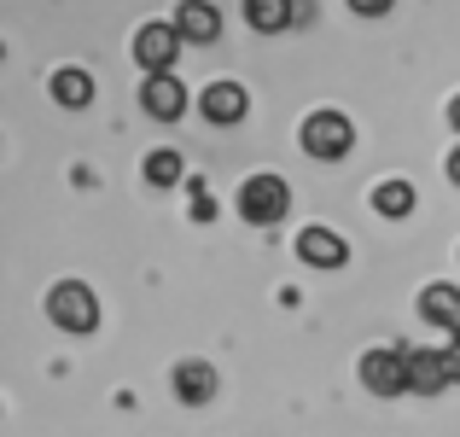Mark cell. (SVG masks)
Returning <instances> with one entry per match:
<instances>
[{
    "mask_svg": "<svg viewBox=\"0 0 460 437\" xmlns=\"http://www.w3.org/2000/svg\"><path fill=\"white\" fill-rule=\"evenodd\" d=\"M449 373H455V385H460V344L449 350Z\"/></svg>",
    "mask_w": 460,
    "mask_h": 437,
    "instance_id": "cell-19",
    "label": "cell"
},
{
    "mask_svg": "<svg viewBox=\"0 0 460 437\" xmlns=\"http://www.w3.org/2000/svg\"><path fill=\"white\" fill-rule=\"evenodd\" d=\"M373 210L379 216H408L414 210V187H408V181H379V187H373Z\"/></svg>",
    "mask_w": 460,
    "mask_h": 437,
    "instance_id": "cell-15",
    "label": "cell"
},
{
    "mask_svg": "<svg viewBox=\"0 0 460 437\" xmlns=\"http://www.w3.org/2000/svg\"><path fill=\"white\" fill-rule=\"evenodd\" d=\"M297 257L309 263V269H344V257H349V245H344V234H332V227H304L297 234Z\"/></svg>",
    "mask_w": 460,
    "mask_h": 437,
    "instance_id": "cell-7",
    "label": "cell"
},
{
    "mask_svg": "<svg viewBox=\"0 0 460 437\" xmlns=\"http://www.w3.org/2000/svg\"><path fill=\"white\" fill-rule=\"evenodd\" d=\"M361 385H367L373 397L408 391V350H367V356H361Z\"/></svg>",
    "mask_w": 460,
    "mask_h": 437,
    "instance_id": "cell-5",
    "label": "cell"
},
{
    "mask_svg": "<svg viewBox=\"0 0 460 437\" xmlns=\"http://www.w3.org/2000/svg\"><path fill=\"white\" fill-rule=\"evenodd\" d=\"M356 146V129H349L344 111H314L304 123V152L309 157H344Z\"/></svg>",
    "mask_w": 460,
    "mask_h": 437,
    "instance_id": "cell-2",
    "label": "cell"
},
{
    "mask_svg": "<svg viewBox=\"0 0 460 437\" xmlns=\"http://www.w3.org/2000/svg\"><path fill=\"white\" fill-rule=\"evenodd\" d=\"M175 30L187 35V47H210L216 35H222V12H216L210 0H181L175 6Z\"/></svg>",
    "mask_w": 460,
    "mask_h": 437,
    "instance_id": "cell-9",
    "label": "cell"
},
{
    "mask_svg": "<svg viewBox=\"0 0 460 437\" xmlns=\"http://www.w3.org/2000/svg\"><path fill=\"white\" fill-rule=\"evenodd\" d=\"M47 315H53L65 333H88V326L100 321V303H93V291H88V286L65 281V286H53V298H47Z\"/></svg>",
    "mask_w": 460,
    "mask_h": 437,
    "instance_id": "cell-4",
    "label": "cell"
},
{
    "mask_svg": "<svg viewBox=\"0 0 460 437\" xmlns=\"http://www.w3.org/2000/svg\"><path fill=\"white\" fill-rule=\"evenodd\" d=\"M245 88L239 82H216V88H204V100H199V111L210 117V123H239L245 117Z\"/></svg>",
    "mask_w": 460,
    "mask_h": 437,
    "instance_id": "cell-10",
    "label": "cell"
},
{
    "mask_svg": "<svg viewBox=\"0 0 460 437\" xmlns=\"http://www.w3.org/2000/svg\"><path fill=\"white\" fill-rule=\"evenodd\" d=\"M297 6L304 0H245V23L262 35H280L286 23H297Z\"/></svg>",
    "mask_w": 460,
    "mask_h": 437,
    "instance_id": "cell-11",
    "label": "cell"
},
{
    "mask_svg": "<svg viewBox=\"0 0 460 437\" xmlns=\"http://www.w3.org/2000/svg\"><path fill=\"white\" fill-rule=\"evenodd\" d=\"M181 47H187V35L175 30V18H169V23H140V35H135V65L140 70H169L181 58Z\"/></svg>",
    "mask_w": 460,
    "mask_h": 437,
    "instance_id": "cell-3",
    "label": "cell"
},
{
    "mask_svg": "<svg viewBox=\"0 0 460 437\" xmlns=\"http://www.w3.org/2000/svg\"><path fill=\"white\" fill-rule=\"evenodd\" d=\"M175 397L181 403H210L216 397V373L204 368V361H181L175 368Z\"/></svg>",
    "mask_w": 460,
    "mask_h": 437,
    "instance_id": "cell-12",
    "label": "cell"
},
{
    "mask_svg": "<svg viewBox=\"0 0 460 437\" xmlns=\"http://www.w3.org/2000/svg\"><path fill=\"white\" fill-rule=\"evenodd\" d=\"M449 333H455V338H460V315H455V326H449Z\"/></svg>",
    "mask_w": 460,
    "mask_h": 437,
    "instance_id": "cell-21",
    "label": "cell"
},
{
    "mask_svg": "<svg viewBox=\"0 0 460 437\" xmlns=\"http://www.w3.org/2000/svg\"><path fill=\"white\" fill-rule=\"evenodd\" d=\"M286 210H292V187H286V175H251L245 187H239V216H245V222L274 227Z\"/></svg>",
    "mask_w": 460,
    "mask_h": 437,
    "instance_id": "cell-1",
    "label": "cell"
},
{
    "mask_svg": "<svg viewBox=\"0 0 460 437\" xmlns=\"http://www.w3.org/2000/svg\"><path fill=\"white\" fill-rule=\"evenodd\" d=\"M449 181H455V187H460V146H455V152H449Z\"/></svg>",
    "mask_w": 460,
    "mask_h": 437,
    "instance_id": "cell-18",
    "label": "cell"
},
{
    "mask_svg": "<svg viewBox=\"0 0 460 437\" xmlns=\"http://www.w3.org/2000/svg\"><path fill=\"white\" fill-rule=\"evenodd\" d=\"M396 0H349V12H361V18H385Z\"/></svg>",
    "mask_w": 460,
    "mask_h": 437,
    "instance_id": "cell-17",
    "label": "cell"
},
{
    "mask_svg": "<svg viewBox=\"0 0 460 437\" xmlns=\"http://www.w3.org/2000/svg\"><path fill=\"white\" fill-rule=\"evenodd\" d=\"M140 105L157 117V123H175L187 111V88H181L169 70H146V88H140Z\"/></svg>",
    "mask_w": 460,
    "mask_h": 437,
    "instance_id": "cell-6",
    "label": "cell"
},
{
    "mask_svg": "<svg viewBox=\"0 0 460 437\" xmlns=\"http://www.w3.org/2000/svg\"><path fill=\"white\" fill-rule=\"evenodd\" d=\"M420 315H426L431 326H455V315H460V291H455V286H431L426 298H420Z\"/></svg>",
    "mask_w": 460,
    "mask_h": 437,
    "instance_id": "cell-14",
    "label": "cell"
},
{
    "mask_svg": "<svg viewBox=\"0 0 460 437\" xmlns=\"http://www.w3.org/2000/svg\"><path fill=\"white\" fill-rule=\"evenodd\" d=\"M443 385H455V373H449V350H408V391H420V397H438Z\"/></svg>",
    "mask_w": 460,
    "mask_h": 437,
    "instance_id": "cell-8",
    "label": "cell"
},
{
    "mask_svg": "<svg viewBox=\"0 0 460 437\" xmlns=\"http://www.w3.org/2000/svg\"><path fill=\"white\" fill-rule=\"evenodd\" d=\"M53 100L70 105V111H82V105L93 100V76H88V70H58V76H53Z\"/></svg>",
    "mask_w": 460,
    "mask_h": 437,
    "instance_id": "cell-13",
    "label": "cell"
},
{
    "mask_svg": "<svg viewBox=\"0 0 460 437\" xmlns=\"http://www.w3.org/2000/svg\"><path fill=\"white\" fill-rule=\"evenodd\" d=\"M449 123L460 129V94H455V100H449Z\"/></svg>",
    "mask_w": 460,
    "mask_h": 437,
    "instance_id": "cell-20",
    "label": "cell"
},
{
    "mask_svg": "<svg viewBox=\"0 0 460 437\" xmlns=\"http://www.w3.org/2000/svg\"><path fill=\"white\" fill-rule=\"evenodd\" d=\"M146 181H152V187H175V181H181V157L175 152H152L146 157Z\"/></svg>",
    "mask_w": 460,
    "mask_h": 437,
    "instance_id": "cell-16",
    "label": "cell"
}]
</instances>
